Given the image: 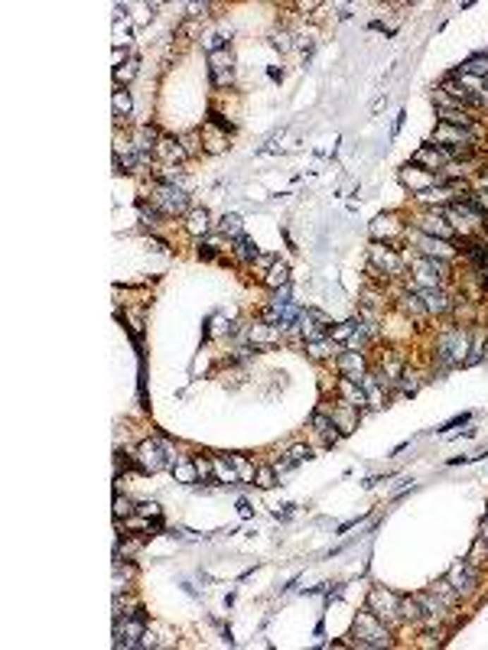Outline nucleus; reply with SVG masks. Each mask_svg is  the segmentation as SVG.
Returning a JSON list of instances; mask_svg holds the SVG:
<instances>
[{
  "label": "nucleus",
  "instance_id": "ea45409f",
  "mask_svg": "<svg viewBox=\"0 0 488 650\" xmlns=\"http://www.w3.org/2000/svg\"><path fill=\"white\" fill-rule=\"evenodd\" d=\"M209 124H212V127H219V130H225V134H231V130H235V124H231L228 118H221V114H219L215 108L209 111Z\"/></svg>",
  "mask_w": 488,
  "mask_h": 650
},
{
  "label": "nucleus",
  "instance_id": "473e14b6",
  "mask_svg": "<svg viewBox=\"0 0 488 650\" xmlns=\"http://www.w3.org/2000/svg\"><path fill=\"white\" fill-rule=\"evenodd\" d=\"M355 413H358V410H355V406H348V404H342V410H332V420H336V426L342 432H352V426H355Z\"/></svg>",
  "mask_w": 488,
  "mask_h": 650
},
{
  "label": "nucleus",
  "instance_id": "5701e85b",
  "mask_svg": "<svg viewBox=\"0 0 488 650\" xmlns=\"http://www.w3.org/2000/svg\"><path fill=\"white\" fill-rule=\"evenodd\" d=\"M336 348H338V342H332V335H326V338H312V342H306V355H310L312 361H322V358L336 355Z\"/></svg>",
  "mask_w": 488,
  "mask_h": 650
},
{
  "label": "nucleus",
  "instance_id": "f704fd0d",
  "mask_svg": "<svg viewBox=\"0 0 488 650\" xmlns=\"http://www.w3.org/2000/svg\"><path fill=\"white\" fill-rule=\"evenodd\" d=\"M277 468H274V465H257V475H254V485H257V488H274V485H277Z\"/></svg>",
  "mask_w": 488,
  "mask_h": 650
},
{
  "label": "nucleus",
  "instance_id": "4468645a",
  "mask_svg": "<svg viewBox=\"0 0 488 650\" xmlns=\"http://www.w3.org/2000/svg\"><path fill=\"white\" fill-rule=\"evenodd\" d=\"M338 394H342V404L355 406L358 413H362L365 406H368V390L362 387V380H352V377H342L338 380Z\"/></svg>",
  "mask_w": 488,
  "mask_h": 650
},
{
  "label": "nucleus",
  "instance_id": "c03bdc74",
  "mask_svg": "<svg viewBox=\"0 0 488 650\" xmlns=\"http://www.w3.org/2000/svg\"><path fill=\"white\" fill-rule=\"evenodd\" d=\"M463 423H469V413H459V416H453L449 423H443L437 432H446V430H453V426H463Z\"/></svg>",
  "mask_w": 488,
  "mask_h": 650
},
{
  "label": "nucleus",
  "instance_id": "6ab92c4d",
  "mask_svg": "<svg viewBox=\"0 0 488 650\" xmlns=\"http://www.w3.org/2000/svg\"><path fill=\"white\" fill-rule=\"evenodd\" d=\"M312 430L319 432V436L329 442V446H332V442H338L342 436H346V432L336 426V420H332V416H326V413H312Z\"/></svg>",
  "mask_w": 488,
  "mask_h": 650
},
{
  "label": "nucleus",
  "instance_id": "7c9ffc66",
  "mask_svg": "<svg viewBox=\"0 0 488 650\" xmlns=\"http://www.w3.org/2000/svg\"><path fill=\"white\" fill-rule=\"evenodd\" d=\"M202 137H205V140H209V144H205V150H209V153H221V150H225V130H219V127H212V124H205L202 127Z\"/></svg>",
  "mask_w": 488,
  "mask_h": 650
},
{
  "label": "nucleus",
  "instance_id": "a19ab883",
  "mask_svg": "<svg viewBox=\"0 0 488 650\" xmlns=\"http://www.w3.org/2000/svg\"><path fill=\"white\" fill-rule=\"evenodd\" d=\"M219 228L221 231H225V235H228V231H231V235H241V218H238V215H225V218H221V225H219Z\"/></svg>",
  "mask_w": 488,
  "mask_h": 650
},
{
  "label": "nucleus",
  "instance_id": "dca6fc26",
  "mask_svg": "<svg viewBox=\"0 0 488 650\" xmlns=\"http://www.w3.org/2000/svg\"><path fill=\"white\" fill-rule=\"evenodd\" d=\"M338 371H342V377L362 380L365 377V355L362 351H342V355H338Z\"/></svg>",
  "mask_w": 488,
  "mask_h": 650
},
{
  "label": "nucleus",
  "instance_id": "c9c22d12",
  "mask_svg": "<svg viewBox=\"0 0 488 650\" xmlns=\"http://www.w3.org/2000/svg\"><path fill=\"white\" fill-rule=\"evenodd\" d=\"M137 211H140V218L147 221V225H160L163 221V211L157 208V205H147V199H137Z\"/></svg>",
  "mask_w": 488,
  "mask_h": 650
},
{
  "label": "nucleus",
  "instance_id": "20e7f679",
  "mask_svg": "<svg viewBox=\"0 0 488 650\" xmlns=\"http://www.w3.org/2000/svg\"><path fill=\"white\" fill-rule=\"evenodd\" d=\"M153 205L163 211V215H183L189 208V195L176 186V182H157L153 186Z\"/></svg>",
  "mask_w": 488,
  "mask_h": 650
},
{
  "label": "nucleus",
  "instance_id": "b1692460",
  "mask_svg": "<svg viewBox=\"0 0 488 650\" xmlns=\"http://www.w3.org/2000/svg\"><path fill=\"white\" fill-rule=\"evenodd\" d=\"M248 338H251L254 342V348L257 345H274V342H277L280 338V329H274V325H267V322H254V329L248 332Z\"/></svg>",
  "mask_w": 488,
  "mask_h": 650
},
{
  "label": "nucleus",
  "instance_id": "2f4dec72",
  "mask_svg": "<svg viewBox=\"0 0 488 650\" xmlns=\"http://www.w3.org/2000/svg\"><path fill=\"white\" fill-rule=\"evenodd\" d=\"M231 465H235V472H238V478L241 482H251L254 485V475H257V468H254V462H248V458L241 456V452H231Z\"/></svg>",
  "mask_w": 488,
  "mask_h": 650
},
{
  "label": "nucleus",
  "instance_id": "9d476101",
  "mask_svg": "<svg viewBox=\"0 0 488 650\" xmlns=\"http://www.w3.org/2000/svg\"><path fill=\"white\" fill-rule=\"evenodd\" d=\"M401 182H404V186H410V189H417V192H429V186H443V182H446V179L439 176V173H433V169H420L417 166V163H407L404 166V173H401Z\"/></svg>",
  "mask_w": 488,
  "mask_h": 650
},
{
  "label": "nucleus",
  "instance_id": "79ce46f5",
  "mask_svg": "<svg viewBox=\"0 0 488 650\" xmlns=\"http://www.w3.org/2000/svg\"><path fill=\"white\" fill-rule=\"evenodd\" d=\"M130 514H134V504H130L127 498H121V494H118V498H114V517L121 520V517H130Z\"/></svg>",
  "mask_w": 488,
  "mask_h": 650
},
{
  "label": "nucleus",
  "instance_id": "393cba45",
  "mask_svg": "<svg viewBox=\"0 0 488 650\" xmlns=\"http://www.w3.org/2000/svg\"><path fill=\"white\" fill-rule=\"evenodd\" d=\"M231 251H235L238 261H244V263H257V261H261V251H257V244H254L248 235H238Z\"/></svg>",
  "mask_w": 488,
  "mask_h": 650
},
{
  "label": "nucleus",
  "instance_id": "37998d69",
  "mask_svg": "<svg viewBox=\"0 0 488 650\" xmlns=\"http://www.w3.org/2000/svg\"><path fill=\"white\" fill-rule=\"evenodd\" d=\"M465 202H472L479 211H485V215H488V189H485V192H472V195H465Z\"/></svg>",
  "mask_w": 488,
  "mask_h": 650
},
{
  "label": "nucleus",
  "instance_id": "aec40b11",
  "mask_svg": "<svg viewBox=\"0 0 488 650\" xmlns=\"http://www.w3.org/2000/svg\"><path fill=\"white\" fill-rule=\"evenodd\" d=\"M212 475H215V482H225V485H235L241 482L235 472V465H231V458L228 456H212Z\"/></svg>",
  "mask_w": 488,
  "mask_h": 650
},
{
  "label": "nucleus",
  "instance_id": "f3484780",
  "mask_svg": "<svg viewBox=\"0 0 488 650\" xmlns=\"http://www.w3.org/2000/svg\"><path fill=\"white\" fill-rule=\"evenodd\" d=\"M413 163H427V166L437 173V169H443V166L449 163V156L439 150L437 144H427V146H420V150L413 153Z\"/></svg>",
  "mask_w": 488,
  "mask_h": 650
},
{
  "label": "nucleus",
  "instance_id": "412c9836",
  "mask_svg": "<svg viewBox=\"0 0 488 650\" xmlns=\"http://www.w3.org/2000/svg\"><path fill=\"white\" fill-rule=\"evenodd\" d=\"M401 309H404L407 315H410V319H417V322H423L427 319V306H423V299H420V293H417V289H413V293H401Z\"/></svg>",
  "mask_w": 488,
  "mask_h": 650
},
{
  "label": "nucleus",
  "instance_id": "f257e3e1",
  "mask_svg": "<svg viewBox=\"0 0 488 650\" xmlns=\"http://www.w3.org/2000/svg\"><path fill=\"white\" fill-rule=\"evenodd\" d=\"M352 644L355 647H391V631L387 621H381L374 611H362L352 625Z\"/></svg>",
  "mask_w": 488,
  "mask_h": 650
},
{
  "label": "nucleus",
  "instance_id": "4c0bfd02",
  "mask_svg": "<svg viewBox=\"0 0 488 650\" xmlns=\"http://www.w3.org/2000/svg\"><path fill=\"white\" fill-rule=\"evenodd\" d=\"M137 514L147 517V520H160V504L157 501H143V504H137Z\"/></svg>",
  "mask_w": 488,
  "mask_h": 650
},
{
  "label": "nucleus",
  "instance_id": "9b49d317",
  "mask_svg": "<svg viewBox=\"0 0 488 650\" xmlns=\"http://www.w3.org/2000/svg\"><path fill=\"white\" fill-rule=\"evenodd\" d=\"M417 231H423V235H433V237H443V241H453V237H456V228L446 221L443 208H439V211H423L420 218H417Z\"/></svg>",
  "mask_w": 488,
  "mask_h": 650
},
{
  "label": "nucleus",
  "instance_id": "39448f33",
  "mask_svg": "<svg viewBox=\"0 0 488 650\" xmlns=\"http://www.w3.org/2000/svg\"><path fill=\"white\" fill-rule=\"evenodd\" d=\"M413 270H417V280L420 287H446L449 280V263L439 261V257H413Z\"/></svg>",
  "mask_w": 488,
  "mask_h": 650
},
{
  "label": "nucleus",
  "instance_id": "72a5a7b5",
  "mask_svg": "<svg viewBox=\"0 0 488 650\" xmlns=\"http://www.w3.org/2000/svg\"><path fill=\"white\" fill-rule=\"evenodd\" d=\"M130 111H134L130 92H127V88H118V92H114V118H130Z\"/></svg>",
  "mask_w": 488,
  "mask_h": 650
},
{
  "label": "nucleus",
  "instance_id": "ddd939ff",
  "mask_svg": "<svg viewBox=\"0 0 488 650\" xmlns=\"http://www.w3.org/2000/svg\"><path fill=\"white\" fill-rule=\"evenodd\" d=\"M417 293H420L429 315H446L453 309V299H449V293L443 287H417Z\"/></svg>",
  "mask_w": 488,
  "mask_h": 650
},
{
  "label": "nucleus",
  "instance_id": "bb28decb",
  "mask_svg": "<svg viewBox=\"0 0 488 650\" xmlns=\"http://www.w3.org/2000/svg\"><path fill=\"white\" fill-rule=\"evenodd\" d=\"M185 228H189V235H193V237H202V235H209V228H212V218H209V211H205V208H195V211H189V221H185Z\"/></svg>",
  "mask_w": 488,
  "mask_h": 650
},
{
  "label": "nucleus",
  "instance_id": "a211bd4d",
  "mask_svg": "<svg viewBox=\"0 0 488 650\" xmlns=\"http://www.w3.org/2000/svg\"><path fill=\"white\" fill-rule=\"evenodd\" d=\"M381 235H384V244H387V241H394L397 235H404V225H397L394 215H381V218L371 225V237L381 241Z\"/></svg>",
  "mask_w": 488,
  "mask_h": 650
},
{
  "label": "nucleus",
  "instance_id": "49530a36",
  "mask_svg": "<svg viewBox=\"0 0 488 650\" xmlns=\"http://www.w3.org/2000/svg\"><path fill=\"white\" fill-rule=\"evenodd\" d=\"M274 46H280V49H290V36H277V39H274Z\"/></svg>",
  "mask_w": 488,
  "mask_h": 650
},
{
  "label": "nucleus",
  "instance_id": "1a4fd4ad",
  "mask_svg": "<svg viewBox=\"0 0 488 650\" xmlns=\"http://www.w3.org/2000/svg\"><path fill=\"white\" fill-rule=\"evenodd\" d=\"M371 267H378V270H384V277H394V273H401L404 261H401V254H397V247L381 244V241H371Z\"/></svg>",
  "mask_w": 488,
  "mask_h": 650
},
{
  "label": "nucleus",
  "instance_id": "c756f323",
  "mask_svg": "<svg viewBox=\"0 0 488 650\" xmlns=\"http://www.w3.org/2000/svg\"><path fill=\"white\" fill-rule=\"evenodd\" d=\"M463 75H479V78H488V49L482 56H472V59L463 62Z\"/></svg>",
  "mask_w": 488,
  "mask_h": 650
},
{
  "label": "nucleus",
  "instance_id": "e433bc0d",
  "mask_svg": "<svg viewBox=\"0 0 488 650\" xmlns=\"http://www.w3.org/2000/svg\"><path fill=\"white\" fill-rule=\"evenodd\" d=\"M355 325H358V319H348V322H342L338 329H332V342H348V338L355 335Z\"/></svg>",
  "mask_w": 488,
  "mask_h": 650
},
{
  "label": "nucleus",
  "instance_id": "f03ea898",
  "mask_svg": "<svg viewBox=\"0 0 488 650\" xmlns=\"http://www.w3.org/2000/svg\"><path fill=\"white\" fill-rule=\"evenodd\" d=\"M137 468L143 475H157L163 468H173V456H169V446L163 439H147L137 446Z\"/></svg>",
  "mask_w": 488,
  "mask_h": 650
},
{
  "label": "nucleus",
  "instance_id": "a878e982",
  "mask_svg": "<svg viewBox=\"0 0 488 650\" xmlns=\"http://www.w3.org/2000/svg\"><path fill=\"white\" fill-rule=\"evenodd\" d=\"M173 478L183 485H195L199 482V468H195V458H179L173 462Z\"/></svg>",
  "mask_w": 488,
  "mask_h": 650
},
{
  "label": "nucleus",
  "instance_id": "c85d7f7f",
  "mask_svg": "<svg viewBox=\"0 0 488 650\" xmlns=\"http://www.w3.org/2000/svg\"><path fill=\"white\" fill-rule=\"evenodd\" d=\"M310 456H312V449H310V446H293V449H290V452H286V458H283V462L277 465V472H280V475H283V472H290V468H296V465H300V462H306V458H310Z\"/></svg>",
  "mask_w": 488,
  "mask_h": 650
},
{
  "label": "nucleus",
  "instance_id": "6e6552de",
  "mask_svg": "<svg viewBox=\"0 0 488 650\" xmlns=\"http://www.w3.org/2000/svg\"><path fill=\"white\" fill-rule=\"evenodd\" d=\"M446 582L459 592V599H463V595H472V592H475V585H479V569L472 566L469 559H463V563H456V566L449 569Z\"/></svg>",
  "mask_w": 488,
  "mask_h": 650
},
{
  "label": "nucleus",
  "instance_id": "a18cd8bd",
  "mask_svg": "<svg viewBox=\"0 0 488 650\" xmlns=\"http://www.w3.org/2000/svg\"><path fill=\"white\" fill-rule=\"evenodd\" d=\"M479 543L482 546H488V517L482 520V527H479Z\"/></svg>",
  "mask_w": 488,
  "mask_h": 650
},
{
  "label": "nucleus",
  "instance_id": "f8f14e48",
  "mask_svg": "<svg viewBox=\"0 0 488 650\" xmlns=\"http://www.w3.org/2000/svg\"><path fill=\"white\" fill-rule=\"evenodd\" d=\"M465 348H469V335H465L463 329H453L449 332L443 342H439V361L443 364H459L463 361V355H465Z\"/></svg>",
  "mask_w": 488,
  "mask_h": 650
},
{
  "label": "nucleus",
  "instance_id": "4be33fe9",
  "mask_svg": "<svg viewBox=\"0 0 488 650\" xmlns=\"http://www.w3.org/2000/svg\"><path fill=\"white\" fill-rule=\"evenodd\" d=\"M157 156H163L166 163H183L185 160V146L173 137H160V144H157Z\"/></svg>",
  "mask_w": 488,
  "mask_h": 650
},
{
  "label": "nucleus",
  "instance_id": "58836bf2",
  "mask_svg": "<svg viewBox=\"0 0 488 650\" xmlns=\"http://www.w3.org/2000/svg\"><path fill=\"white\" fill-rule=\"evenodd\" d=\"M134 75H137V59H130L127 65H118V68H114V78H118V85H121V82H130Z\"/></svg>",
  "mask_w": 488,
  "mask_h": 650
},
{
  "label": "nucleus",
  "instance_id": "7ed1b4c3",
  "mask_svg": "<svg viewBox=\"0 0 488 650\" xmlns=\"http://www.w3.org/2000/svg\"><path fill=\"white\" fill-rule=\"evenodd\" d=\"M368 611H374L387 625H394V621H401V595L384 589V585H374L368 592Z\"/></svg>",
  "mask_w": 488,
  "mask_h": 650
},
{
  "label": "nucleus",
  "instance_id": "0eeeda50",
  "mask_svg": "<svg viewBox=\"0 0 488 650\" xmlns=\"http://www.w3.org/2000/svg\"><path fill=\"white\" fill-rule=\"evenodd\" d=\"M407 241L417 244L420 257H439V261H449L453 257V241H443V237H433V235H423V231H407Z\"/></svg>",
  "mask_w": 488,
  "mask_h": 650
},
{
  "label": "nucleus",
  "instance_id": "09e8293b",
  "mask_svg": "<svg viewBox=\"0 0 488 650\" xmlns=\"http://www.w3.org/2000/svg\"><path fill=\"white\" fill-rule=\"evenodd\" d=\"M485 88H488V78H485Z\"/></svg>",
  "mask_w": 488,
  "mask_h": 650
},
{
  "label": "nucleus",
  "instance_id": "de8ad7c7",
  "mask_svg": "<svg viewBox=\"0 0 488 650\" xmlns=\"http://www.w3.org/2000/svg\"><path fill=\"white\" fill-rule=\"evenodd\" d=\"M238 507H241V517H251V504H248V501H241Z\"/></svg>",
  "mask_w": 488,
  "mask_h": 650
},
{
  "label": "nucleus",
  "instance_id": "cd10ccee",
  "mask_svg": "<svg viewBox=\"0 0 488 650\" xmlns=\"http://www.w3.org/2000/svg\"><path fill=\"white\" fill-rule=\"evenodd\" d=\"M264 283H267V287H274V289L286 287V283H290V267H286V263H280V261H274L267 267V273H264Z\"/></svg>",
  "mask_w": 488,
  "mask_h": 650
},
{
  "label": "nucleus",
  "instance_id": "423d86ee",
  "mask_svg": "<svg viewBox=\"0 0 488 650\" xmlns=\"http://www.w3.org/2000/svg\"><path fill=\"white\" fill-rule=\"evenodd\" d=\"M209 78H212L215 88H228V85H235V59H231V49L209 52Z\"/></svg>",
  "mask_w": 488,
  "mask_h": 650
},
{
  "label": "nucleus",
  "instance_id": "2eb2a0df",
  "mask_svg": "<svg viewBox=\"0 0 488 650\" xmlns=\"http://www.w3.org/2000/svg\"><path fill=\"white\" fill-rule=\"evenodd\" d=\"M465 257H469L472 267H475V277L488 287V244H482V241H469V244H465Z\"/></svg>",
  "mask_w": 488,
  "mask_h": 650
}]
</instances>
